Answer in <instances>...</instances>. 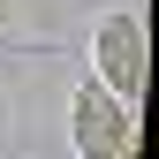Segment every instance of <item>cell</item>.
Listing matches in <instances>:
<instances>
[{
	"label": "cell",
	"mask_w": 159,
	"mask_h": 159,
	"mask_svg": "<svg viewBox=\"0 0 159 159\" xmlns=\"http://www.w3.org/2000/svg\"><path fill=\"white\" fill-rule=\"evenodd\" d=\"M91 61H98V84H106L121 106H136V91H144L152 76V46H144V15H106L91 38Z\"/></svg>",
	"instance_id": "cell-1"
},
{
	"label": "cell",
	"mask_w": 159,
	"mask_h": 159,
	"mask_svg": "<svg viewBox=\"0 0 159 159\" xmlns=\"http://www.w3.org/2000/svg\"><path fill=\"white\" fill-rule=\"evenodd\" d=\"M0 15H8V0H0Z\"/></svg>",
	"instance_id": "cell-3"
},
{
	"label": "cell",
	"mask_w": 159,
	"mask_h": 159,
	"mask_svg": "<svg viewBox=\"0 0 159 159\" xmlns=\"http://www.w3.org/2000/svg\"><path fill=\"white\" fill-rule=\"evenodd\" d=\"M76 152L84 159H136V121L98 76L76 91Z\"/></svg>",
	"instance_id": "cell-2"
}]
</instances>
